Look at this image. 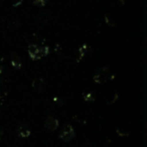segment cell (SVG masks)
I'll return each mask as SVG.
<instances>
[{
	"label": "cell",
	"instance_id": "obj_4",
	"mask_svg": "<svg viewBox=\"0 0 147 147\" xmlns=\"http://www.w3.org/2000/svg\"><path fill=\"white\" fill-rule=\"evenodd\" d=\"M32 87L37 92H43L45 89V83L42 79H36L32 82Z\"/></svg>",
	"mask_w": 147,
	"mask_h": 147
},
{
	"label": "cell",
	"instance_id": "obj_8",
	"mask_svg": "<svg viewBox=\"0 0 147 147\" xmlns=\"http://www.w3.org/2000/svg\"><path fill=\"white\" fill-rule=\"evenodd\" d=\"M105 20H106V23L109 25V26H115V24H116V22H115V19L113 18L110 14L105 15Z\"/></svg>",
	"mask_w": 147,
	"mask_h": 147
},
{
	"label": "cell",
	"instance_id": "obj_13",
	"mask_svg": "<svg viewBox=\"0 0 147 147\" xmlns=\"http://www.w3.org/2000/svg\"><path fill=\"white\" fill-rule=\"evenodd\" d=\"M2 135H3V131L1 130V129H0V138H1V137H2Z\"/></svg>",
	"mask_w": 147,
	"mask_h": 147
},
{
	"label": "cell",
	"instance_id": "obj_2",
	"mask_svg": "<svg viewBox=\"0 0 147 147\" xmlns=\"http://www.w3.org/2000/svg\"><path fill=\"white\" fill-rule=\"evenodd\" d=\"M28 55L30 57L31 59L33 61H37V59H40V53H39V47L37 45H34V43H31V45H28Z\"/></svg>",
	"mask_w": 147,
	"mask_h": 147
},
{
	"label": "cell",
	"instance_id": "obj_9",
	"mask_svg": "<svg viewBox=\"0 0 147 147\" xmlns=\"http://www.w3.org/2000/svg\"><path fill=\"white\" fill-rule=\"evenodd\" d=\"M39 53H40V57H47L49 53V49L47 45H43V47H39Z\"/></svg>",
	"mask_w": 147,
	"mask_h": 147
},
{
	"label": "cell",
	"instance_id": "obj_14",
	"mask_svg": "<svg viewBox=\"0 0 147 147\" xmlns=\"http://www.w3.org/2000/svg\"><path fill=\"white\" fill-rule=\"evenodd\" d=\"M2 73V69H1V67H0V74Z\"/></svg>",
	"mask_w": 147,
	"mask_h": 147
},
{
	"label": "cell",
	"instance_id": "obj_12",
	"mask_svg": "<svg viewBox=\"0 0 147 147\" xmlns=\"http://www.w3.org/2000/svg\"><path fill=\"white\" fill-rule=\"evenodd\" d=\"M80 59H82L83 57L85 55V53H86V51H88V49H87V45H83L82 47L80 49Z\"/></svg>",
	"mask_w": 147,
	"mask_h": 147
},
{
	"label": "cell",
	"instance_id": "obj_6",
	"mask_svg": "<svg viewBox=\"0 0 147 147\" xmlns=\"http://www.w3.org/2000/svg\"><path fill=\"white\" fill-rule=\"evenodd\" d=\"M11 65H12V67H14L15 69H21L22 63H21L20 57H19L17 55H14V53L12 55V57H11Z\"/></svg>",
	"mask_w": 147,
	"mask_h": 147
},
{
	"label": "cell",
	"instance_id": "obj_5",
	"mask_svg": "<svg viewBox=\"0 0 147 147\" xmlns=\"http://www.w3.org/2000/svg\"><path fill=\"white\" fill-rule=\"evenodd\" d=\"M17 134L19 135L22 138H26L30 135V130H29L28 127L24 126V125H20V126L17 128Z\"/></svg>",
	"mask_w": 147,
	"mask_h": 147
},
{
	"label": "cell",
	"instance_id": "obj_11",
	"mask_svg": "<svg viewBox=\"0 0 147 147\" xmlns=\"http://www.w3.org/2000/svg\"><path fill=\"white\" fill-rule=\"evenodd\" d=\"M84 99H85V101H94V99H95L94 94L91 92L87 93V94L84 96Z\"/></svg>",
	"mask_w": 147,
	"mask_h": 147
},
{
	"label": "cell",
	"instance_id": "obj_7",
	"mask_svg": "<svg viewBox=\"0 0 147 147\" xmlns=\"http://www.w3.org/2000/svg\"><path fill=\"white\" fill-rule=\"evenodd\" d=\"M104 74L101 73V71H98V73L94 76V82L97 83V84H101V83L104 82L105 79H106V76H105Z\"/></svg>",
	"mask_w": 147,
	"mask_h": 147
},
{
	"label": "cell",
	"instance_id": "obj_1",
	"mask_svg": "<svg viewBox=\"0 0 147 147\" xmlns=\"http://www.w3.org/2000/svg\"><path fill=\"white\" fill-rule=\"evenodd\" d=\"M76 136V133L71 125H65L59 133V138L65 142H71Z\"/></svg>",
	"mask_w": 147,
	"mask_h": 147
},
{
	"label": "cell",
	"instance_id": "obj_10",
	"mask_svg": "<svg viewBox=\"0 0 147 147\" xmlns=\"http://www.w3.org/2000/svg\"><path fill=\"white\" fill-rule=\"evenodd\" d=\"M47 1H49V0H33V4L36 5V6L42 7L47 4Z\"/></svg>",
	"mask_w": 147,
	"mask_h": 147
},
{
	"label": "cell",
	"instance_id": "obj_3",
	"mask_svg": "<svg viewBox=\"0 0 147 147\" xmlns=\"http://www.w3.org/2000/svg\"><path fill=\"white\" fill-rule=\"evenodd\" d=\"M59 122L57 118L55 117H51L49 116L45 121V127L49 131H55L59 128Z\"/></svg>",
	"mask_w": 147,
	"mask_h": 147
}]
</instances>
